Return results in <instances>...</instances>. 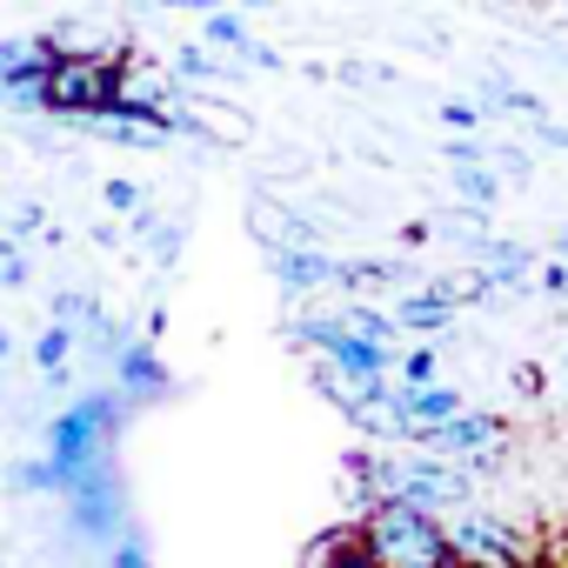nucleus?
Segmentation results:
<instances>
[{
  "mask_svg": "<svg viewBox=\"0 0 568 568\" xmlns=\"http://www.w3.org/2000/svg\"><path fill=\"white\" fill-rule=\"evenodd\" d=\"M468 261L495 281L501 295L528 288V274H535V247H528V241H508V234H481V241L468 247Z\"/></svg>",
  "mask_w": 568,
  "mask_h": 568,
  "instance_id": "9b49d317",
  "label": "nucleus"
},
{
  "mask_svg": "<svg viewBox=\"0 0 568 568\" xmlns=\"http://www.w3.org/2000/svg\"><path fill=\"white\" fill-rule=\"evenodd\" d=\"M61 501H68V535L88 541V548H108V541H121V535L134 528V515H128V481H121L114 462L94 468V475H81Z\"/></svg>",
  "mask_w": 568,
  "mask_h": 568,
  "instance_id": "39448f33",
  "label": "nucleus"
},
{
  "mask_svg": "<svg viewBox=\"0 0 568 568\" xmlns=\"http://www.w3.org/2000/svg\"><path fill=\"white\" fill-rule=\"evenodd\" d=\"M402 241H408V247H422V241H435V227H428V221H408V227H402Z\"/></svg>",
  "mask_w": 568,
  "mask_h": 568,
  "instance_id": "72a5a7b5",
  "label": "nucleus"
},
{
  "mask_svg": "<svg viewBox=\"0 0 568 568\" xmlns=\"http://www.w3.org/2000/svg\"><path fill=\"white\" fill-rule=\"evenodd\" d=\"M8 355H14V335H8V328H0V362H8Z\"/></svg>",
  "mask_w": 568,
  "mask_h": 568,
  "instance_id": "c9c22d12",
  "label": "nucleus"
},
{
  "mask_svg": "<svg viewBox=\"0 0 568 568\" xmlns=\"http://www.w3.org/2000/svg\"><path fill=\"white\" fill-rule=\"evenodd\" d=\"M335 315H342V328H355V335H368V342H382V348H395V342H402L395 315H388L382 302H368V295H348Z\"/></svg>",
  "mask_w": 568,
  "mask_h": 568,
  "instance_id": "f3484780",
  "label": "nucleus"
},
{
  "mask_svg": "<svg viewBox=\"0 0 568 568\" xmlns=\"http://www.w3.org/2000/svg\"><path fill=\"white\" fill-rule=\"evenodd\" d=\"M435 148H442L448 168H475V161H488V141H481V134H448V141H435Z\"/></svg>",
  "mask_w": 568,
  "mask_h": 568,
  "instance_id": "bb28decb",
  "label": "nucleus"
},
{
  "mask_svg": "<svg viewBox=\"0 0 568 568\" xmlns=\"http://www.w3.org/2000/svg\"><path fill=\"white\" fill-rule=\"evenodd\" d=\"M128 415H134V408H128L114 388H88V395H74V402L48 422V462H54V475H61V495H68L81 475H94V468L114 462Z\"/></svg>",
  "mask_w": 568,
  "mask_h": 568,
  "instance_id": "f257e3e1",
  "label": "nucleus"
},
{
  "mask_svg": "<svg viewBox=\"0 0 568 568\" xmlns=\"http://www.w3.org/2000/svg\"><path fill=\"white\" fill-rule=\"evenodd\" d=\"M267 274L288 302L308 295H342V254L328 241H288V247H267Z\"/></svg>",
  "mask_w": 568,
  "mask_h": 568,
  "instance_id": "423d86ee",
  "label": "nucleus"
},
{
  "mask_svg": "<svg viewBox=\"0 0 568 568\" xmlns=\"http://www.w3.org/2000/svg\"><path fill=\"white\" fill-rule=\"evenodd\" d=\"M488 168H495V174H508V181H528V154H521V148H508V141H488Z\"/></svg>",
  "mask_w": 568,
  "mask_h": 568,
  "instance_id": "c85d7f7f",
  "label": "nucleus"
},
{
  "mask_svg": "<svg viewBox=\"0 0 568 568\" xmlns=\"http://www.w3.org/2000/svg\"><path fill=\"white\" fill-rule=\"evenodd\" d=\"M94 308H101L94 295H81V288H68V295H54V302H48V322H61V328H74V335H81Z\"/></svg>",
  "mask_w": 568,
  "mask_h": 568,
  "instance_id": "5701e85b",
  "label": "nucleus"
},
{
  "mask_svg": "<svg viewBox=\"0 0 568 568\" xmlns=\"http://www.w3.org/2000/svg\"><path fill=\"white\" fill-rule=\"evenodd\" d=\"M308 568H375V561H368V548H362V535H355V521H348V528H335V535L308 555Z\"/></svg>",
  "mask_w": 568,
  "mask_h": 568,
  "instance_id": "6ab92c4d",
  "label": "nucleus"
},
{
  "mask_svg": "<svg viewBox=\"0 0 568 568\" xmlns=\"http://www.w3.org/2000/svg\"><path fill=\"white\" fill-rule=\"evenodd\" d=\"M475 108H481V121H548V101L535 94V88H521V81H508V74H488L475 94H468Z\"/></svg>",
  "mask_w": 568,
  "mask_h": 568,
  "instance_id": "ddd939ff",
  "label": "nucleus"
},
{
  "mask_svg": "<svg viewBox=\"0 0 568 568\" xmlns=\"http://www.w3.org/2000/svg\"><path fill=\"white\" fill-rule=\"evenodd\" d=\"M415 267L402 254H342V295H382V288H415Z\"/></svg>",
  "mask_w": 568,
  "mask_h": 568,
  "instance_id": "f8f14e48",
  "label": "nucleus"
},
{
  "mask_svg": "<svg viewBox=\"0 0 568 568\" xmlns=\"http://www.w3.org/2000/svg\"><path fill=\"white\" fill-rule=\"evenodd\" d=\"M148 241H154V261H161V267H174V261H181V221H174V227H154Z\"/></svg>",
  "mask_w": 568,
  "mask_h": 568,
  "instance_id": "7c9ffc66",
  "label": "nucleus"
},
{
  "mask_svg": "<svg viewBox=\"0 0 568 568\" xmlns=\"http://www.w3.org/2000/svg\"><path fill=\"white\" fill-rule=\"evenodd\" d=\"M388 315H395V328L402 335H415V342H442L448 328H455V302H448V288H442V274H422L415 288H402L395 302H388Z\"/></svg>",
  "mask_w": 568,
  "mask_h": 568,
  "instance_id": "9d476101",
  "label": "nucleus"
},
{
  "mask_svg": "<svg viewBox=\"0 0 568 568\" xmlns=\"http://www.w3.org/2000/svg\"><path fill=\"white\" fill-rule=\"evenodd\" d=\"M442 528H448L455 568H521V561H528V535H521L508 515H495L488 501H462V508H448Z\"/></svg>",
  "mask_w": 568,
  "mask_h": 568,
  "instance_id": "20e7f679",
  "label": "nucleus"
},
{
  "mask_svg": "<svg viewBox=\"0 0 568 568\" xmlns=\"http://www.w3.org/2000/svg\"><path fill=\"white\" fill-rule=\"evenodd\" d=\"M395 382H402V388L442 382V355H435V342H408V348H395Z\"/></svg>",
  "mask_w": 568,
  "mask_h": 568,
  "instance_id": "aec40b11",
  "label": "nucleus"
},
{
  "mask_svg": "<svg viewBox=\"0 0 568 568\" xmlns=\"http://www.w3.org/2000/svg\"><path fill=\"white\" fill-rule=\"evenodd\" d=\"M74 355H81V335H74V328L48 322V328L34 335V375H41L48 388H68V368H74Z\"/></svg>",
  "mask_w": 568,
  "mask_h": 568,
  "instance_id": "2eb2a0df",
  "label": "nucleus"
},
{
  "mask_svg": "<svg viewBox=\"0 0 568 568\" xmlns=\"http://www.w3.org/2000/svg\"><path fill=\"white\" fill-rule=\"evenodd\" d=\"M368 481H375V495H395V501H415V508H435V515L475 501V488H481L462 462L428 455V448H408V455H368Z\"/></svg>",
  "mask_w": 568,
  "mask_h": 568,
  "instance_id": "7ed1b4c3",
  "label": "nucleus"
},
{
  "mask_svg": "<svg viewBox=\"0 0 568 568\" xmlns=\"http://www.w3.org/2000/svg\"><path fill=\"white\" fill-rule=\"evenodd\" d=\"M8 227L28 241V234H48V207L41 201H21V207H8Z\"/></svg>",
  "mask_w": 568,
  "mask_h": 568,
  "instance_id": "c756f323",
  "label": "nucleus"
},
{
  "mask_svg": "<svg viewBox=\"0 0 568 568\" xmlns=\"http://www.w3.org/2000/svg\"><path fill=\"white\" fill-rule=\"evenodd\" d=\"M168 74H174V81H201V88H241L247 68L227 61V54H214V48H201V41H187V48H174Z\"/></svg>",
  "mask_w": 568,
  "mask_h": 568,
  "instance_id": "4468645a",
  "label": "nucleus"
},
{
  "mask_svg": "<svg viewBox=\"0 0 568 568\" xmlns=\"http://www.w3.org/2000/svg\"><path fill=\"white\" fill-rule=\"evenodd\" d=\"M108 362H114V395L128 408H154V402L174 395V375H168V362H161L154 342H121Z\"/></svg>",
  "mask_w": 568,
  "mask_h": 568,
  "instance_id": "0eeeda50",
  "label": "nucleus"
},
{
  "mask_svg": "<svg viewBox=\"0 0 568 568\" xmlns=\"http://www.w3.org/2000/svg\"><path fill=\"white\" fill-rule=\"evenodd\" d=\"M108 568H154V555H148V535H141V528H128L121 541H108Z\"/></svg>",
  "mask_w": 568,
  "mask_h": 568,
  "instance_id": "393cba45",
  "label": "nucleus"
},
{
  "mask_svg": "<svg viewBox=\"0 0 568 568\" xmlns=\"http://www.w3.org/2000/svg\"><path fill=\"white\" fill-rule=\"evenodd\" d=\"M442 128L448 134H481V108L475 101H442Z\"/></svg>",
  "mask_w": 568,
  "mask_h": 568,
  "instance_id": "cd10ccee",
  "label": "nucleus"
},
{
  "mask_svg": "<svg viewBox=\"0 0 568 568\" xmlns=\"http://www.w3.org/2000/svg\"><path fill=\"white\" fill-rule=\"evenodd\" d=\"M234 8H241V14H267V8H274V0H234Z\"/></svg>",
  "mask_w": 568,
  "mask_h": 568,
  "instance_id": "f704fd0d",
  "label": "nucleus"
},
{
  "mask_svg": "<svg viewBox=\"0 0 568 568\" xmlns=\"http://www.w3.org/2000/svg\"><path fill=\"white\" fill-rule=\"evenodd\" d=\"M355 535H362L375 568H455V548H448V528L435 508L382 495L375 508L355 515Z\"/></svg>",
  "mask_w": 568,
  "mask_h": 568,
  "instance_id": "f03ea898",
  "label": "nucleus"
},
{
  "mask_svg": "<svg viewBox=\"0 0 568 568\" xmlns=\"http://www.w3.org/2000/svg\"><path fill=\"white\" fill-rule=\"evenodd\" d=\"M535 288L548 295V302H568V254H548V261H535Z\"/></svg>",
  "mask_w": 568,
  "mask_h": 568,
  "instance_id": "a878e982",
  "label": "nucleus"
},
{
  "mask_svg": "<svg viewBox=\"0 0 568 568\" xmlns=\"http://www.w3.org/2000/svg\"><path fill=\"white\" fill-rule=\"evenodd\" d=\"M154 8H161V14H214L221 0H154Z\"/></svg>",
  "mask_w": 568,
  "mask_h": 568,
  "instance_id": "473e14b6",
  "label": "nucleus"
},
{
  "mask_svg": "<svg viewBox=\"0 0 568 568\" xmlns=\"http://www.w3.org/2000/svg\"><path fill=\"white\" fill-rule=\"evenodd\" d=\"M561 368H568V348H561Z\"/></svg>",
  "mask_w": 568,
  "mask_h": 568,
  "instance_id": "e433bc0d",
  "label": "nucleus"
},
{
  "mask_svg": "<svg viewBox=\"0 0 568 568\" xmlns=\"http://www.w3.org/2000/svg\"><path fill=\"white\" fill-rule=\"evenodd\" d=\"M535 141H541L548 154H568V128H561L555 114H548V121H535Z\"/></svg>",
  "mask_w": 568,
  "mask_h": 568,
  "instance_id": "2f4dec72",
  "label": "nucleus"
},
{
  "mask_svg": "<svg viewBox=\"0 0 568 568\" xmlns=\"http://www.w3.org/2000/svg\"><path fill=\"white\" fill-rule=\"evenodd\" d=\"M8 488L14 495H61V475L48 455H28V462H8Z\"/></svg>",
  "mask_w": 568,
  "mask_h": 568,
  "instance_id": "412c9836",
  "label": "nucleus"
},
{
  "mask_svg": "<svg viewBox=\"0 0 568 568\" xmlns=\"http://www.w3.org/2000/svg\"><path fill=\"white\" fill-rule=\"evenodd\" d=\"M201 48H214V54H227V61H241L247 74H281L288 61H281V48H267V41H254V28L234 14V8H214V14H201V34H194Z\"/></svg>",
  "mask_w": 568,
  "mask_h": 568,
  "instance_id": "1a4fd4ad",
  "label": "nucleus"
},
{
  "mask_svg": "<svg viewBox=\"0 0 568 568\" xmlns=\"http://www.w3.org/2000/svg\"><path fill=\"white\" fill-rule=\"evenodd\" d=\"M455 201H462V207H475V214H495V201H501V174H495L488 161L455 168Z\"/></svg>",
  "mask_w": 568,
  "mask_h": 568,
  "instance_id": "a211bd4d",
  "label": "nucleus"
},
{
  "mask_svg": "<svg viewBox=\"0 0 568 568\" xmlns=\"http://www.w3.org/2000/svg\"><path fill=\"white\" fill-rule=\"evenodd\" d=\"M28 274H34V261H28V241L0 221V288H28Z\"/></svg>",
  "mask_w": 568,
  "mask_h": 568,
  "instance_id": "4be33fe9",
  "label": "nucleus"
},
{
  "mask_svg": "<svg viewBox=\"0 0 568 568\" xmlns=\"http://www.w3.org/2000/svg\"><path fill=\"white\" fill-rule=\"evenodd\" d=\"M141 194H148V187H141V181H128V174H108V181H101V207H108V214H121V221L141 207Z\"/></svg>",
  "mask_w": 568,
  "mask_h": 568,
  "instance_id": "b1692460",
  "label": "nucleus"
},
{
  "mask_svg": "<svg viewBox=\"0 0 568 568\" xmlns=\"http://www.w3.org/2000/svg\"><path fill=\"white\" fill-rule=\"evenodd\" d=\"M187 108H194V121H201L214 141H227V148H247V141H254V121H247L234 101H201V94L187 88Z\"/></svg>",
  "mask_w": 568,
  "mask_h": 568,
  "instance_id": "dca6fc26",
  "label": "nucleus"
},
{
  "mask_svg": "<svg viewBox=\"0 0 568 568\" xmlns=\"http://www.w3.org/2000/svg\"><path fill=\"white\" fill-rule=\"evenodd\" d=\"M501 442H508V415H495V408H462V415H448L442 428L422 435V448H428V455H448V462L495 455Z\"/></svg>",
  "mask_w": 568,
  "mask_h": 568,
  "instance_id": "6e6552de",
  "label": "nucleus"
}]
</instances>
